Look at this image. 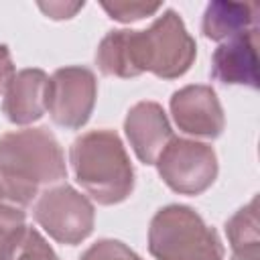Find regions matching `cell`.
Wrapping results in <instances>:
<instances>
[{
	"mask_svg": "<svg viewBox=\"0 0 260 260\" xmlns=\"http://www.w3.org/2000/svg\"><path fill=\"white\" fill-rule=\"evenodd\" d=\"M225 236L232 248V260H260L258 197L240 207L225 221Z\"/></svg>",
	"mask_w": 260,
	"mask_h": 260,
	"instance_id": "obj_13",
	"label": "cell"
},
{
	"mask_svg": "<svg viewBox=\"0 0 260 260\" xmlns=\"http://www.w3.org/2000/svg\"><path fill=\"white\" fill-rule=\"evenodd\" d=\"M28 232L22 207L12 201H0V260H14Z\"/></svg>",
	"mask_w": 260,
	"mask_h": 260,
	"instance_id": "obj_14",
	"label": "cell"
},
{
	"mask_svg": "<svg viewBox=\"0 0 260 260\" xmlns=\"http://www.w3.org/2000/svg\"><path fill=\"white\" fill-rule=\"evenodd\" d=\"M14 77V63H12V55L8 51L6 45H0V93H4V89L8 87L10 79Z\"/></svg>",
	"mask_w": 260,
	"mask_h": 260,
	"instance_id": "obj_19",
	"label": "cell"
},
{
	"mask_svg": "<svg viewBox=\"0 0 260 260\" xmlns=\"http://www.w3.org/2000/svg\"><path fill=\"white\" fill-rule=\"evenodd\" d=\"M154 165L165 185L181 195H201L217 177L215 150L189 138L173 136Z\"/></svg>",
	"mask_w": 260,
	"mask_h": 260,
	"instance_id": "obj_6",
	"label": "cell"
},
{
	"mask_svg": "<svg viewBox=\"0 0 260 260\" xmlns=\"http://www.w3.org/2000/svg\"><path fill=\"white\" fill-rule=\"evenodd\" d=\"M79 260H142V258L134 250H130L124 242L104 238L91 244L79 256Z\"/></svg>",
	"mask_w": 260,
	"mask_h": 260,
	"instance_id": "obj_16",
	"label": "cell"
},
{
	"mask_svg": "<svg viewBox=\"0 0 260 260\" xmlns=\"http://www.w3.org/2000/svg\"><path fill=\"white\" fill-rule=\"evenodd\" d=\"M126 138L144 165H154L165 146L173 140V128L160 104L138 102L134 104L124 120Z\"/></svg>",
	"mask_w": 260,
	"mask_h": 260,
	"instance_id": "obj_9",
	"label": "cell"
},
{
	"mask_svg": "<svg viewBox=\"0 0 260 260\" xmlns=\"http://www.w3.org/2000/svg\"><path fill=\"white\" fill-rule=\"evenodd\" d=\"M32 217L49 238L65 246H75L93 232L95 211L85 195L61 183L37 197Z\"/></svg>",
	"mask_w": 260,
	"mask_h": 260,
	"instance_id": "obj_5",
	"label": "cell"
},
{
	"mask_svg": "<svg viewBox=\"0 0 260 260\" xmlns=\"http://www.w3.org/2000/svg\"><path fill=\"white\" fill-rule=\"evenodd\" d=\"M256 28H258V6L250 2H230V0L209 2L201 20V32L217 43L230 41L234 37H240Z\"/></svg>",
	"mask_w": 260,
	"mask_h": 260,
	"instance_id": "obj_12",
	"label": "cell"
},
{
	"mask_svg": "<svg viewBox=\"0 0 260 260\" xmlns=\"http://www.w3.org/2000/svg\"><path fill=\"white\" fill-rule=\"evenodd\" d=\"M0 201H6V191L2 187V183H0Z\"/></svg>",
	"mask_w": 260,
	"mask_h": 260,
	"instance_id": "obj_20",
	"label": "cell"
},
{
	"mask_svg": "<svg viewBox=\"0 0 260 260\" xmlns=\"http://www.w3.org/2000/svg\"><path fill=\"white\" fill-rule=\"evenodd\" d=\"M95 95L98 81L91 69L81 65L61 67L47 83V112L57 126L77 130L89 120Z\"/></svg>",
	"mask_w": 260,
	"mask_h": 260,
	"instance_id": "obj_7",
	"label": "cell"
},
{
	"mask_svg": "<svg viewBox=\"0 0 260 260\" xmlns=\"http://www.w3.org/2000/svg\"><path fill=\"white\" fill-rule=\"evenodd\" d=\"M14 260H61V258L55 254V250L51 248V244L45 240V236L39 230L28 228L24 242L18 254L14 256Z\"/></svg>",
	"mask_w": 260,
	"mask_h": 260,
	"instance_id": "obj_17",
	"label": "cell"
},
{
	"mask_svg": "<svg viewBox=\"0 0 260 260\" xmlns=\"http://www.w3.org/2000/svg\"><path fill=\"white\" fill-rule=\"evenodd\" d=\"M148 250L154 260H223V246L213 228L187 205L160 207L148 225Z\"/></svg>",
	"mask_w": 260,
	"mask_h": 260,
	"instance_id": "obj_4",
	"label": "cell"
},
{
	"mask_svg": "<svg viewBox=\"0 0 260 260\" xmlns=\"http://www.w3.org/2000/svg\"><path fill=\"white\" fill-rule=\"evenodd\" d=\"M39 8L53 20L73 18L81 8L83 2H39Z\"/></svg>",
	"mask_w": 260,
	"mask_h": 260,
	"instance_id": "obj_18",
	"label": "cell"
},
{
	"mask_svg": "<svg viewBox=\"0 0 260 260\" xmlns=\"http://www.w3.org/2000/svg\"><path fill=\"white\" fill-rule=\"evenodd\" d=\"M128 51L134 77L144 71L160 79H175L189 71L197 45L175 10H165L146 30L128 28Z\"/></svg>",
	"mask_w": 260,
	"mask_h": 260,
	"instance_id": "obj_3",
	"label": "cell"
},
{
	"mask_svg": "<svg viewBox=\"0 0 260 260\" xmlns=\"http://www.w3.org/2000/svg\"><path fill=\"white\" fill-rule=\"evenodd\" d=\"M65 177L63 148L47 128H22L0 136V183L14 205H30Z\"/></svg>",
	"mask_w": 260,
	"mask_h": 260,
	"instance_id": "obj_1",
	"label": "cell"
},
{
	"mask_svg": "<svg viewBox=\"0 0 260 260\" xmlns=\"http://www.w3.org/2000/svg\"><path fill=\"white\" fill-rule=\"evenodd\" d=\"M171 114L179 130L195 138H217L225 118L217 93L209 85H185L171 98Z\"/></svg>",
	"mask_w": 260,
	"mask_h": 260,
	"instance_id": "obj_8",
	"label": "cell"
},
{
	"mask_svg": "<svg viewBox=\"0 0 260 260\" xmlns=\"http://www.w3.org/2000/svg\"><path fill=\"white\" fill-rule=\"evenodd\" d=\"M211 77L223 85L258 87V28L219 43L211 55Z\"/></svg>",
	"mask_w": 260,
	"mask_h": 260,
	"instance_id": "obj_10",
	"label": "cell"
},
{
	"mask_svg": "<svg viewBox=\"0 0 260 260\" xmlns=\"http://www.w3.org/2000/svg\"><path fill=\"white\" fill-rule=\"evenodd\" d=\"M102 8L110 18L118 22H136L146 16H152L162 8V4H146V2H102Z\"/></svg>",
	"mask_w": 260,
	"mask_h": 260,
	"instance_id": "obj_15",
	"label": "cell"
},
{
	"mask_svg": "<svg viewBox=\"0 0 260 260\" xmlns=\"http://www.w3.org/2000/svg\"><path fill=\"white\" fill-rule=\"evenodd\" d=\"M47 83L49 75L43 69H22L14 73L4 89V116L18 126H26L43 118L47 112Z\"/></svg>",
	"mask_w": 260,
	"mask_h": 260,
	"instance_id": "obj_11",
	"label": "cell"
},
{
	"mask_svg": "<svg viewBox=\"0 0 260 260\" xmlns=\"http://www.w3.org/2000/svg\"><path fill=\"white\" fill-rule=\"evenodd\" d=\"M69 162L75 181L100 205H116L134 189L130 156L114 130H89L73 140Z\"/></svg>",
	"mask_w": 260,
	"mask_h": 260,
	"instance_id": "obj_2",
	"label": "cell"
}]
</instances>
